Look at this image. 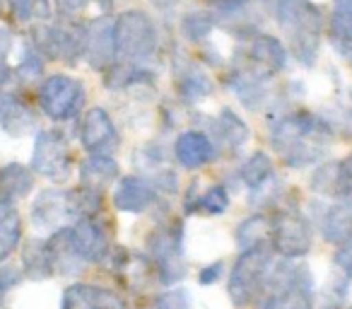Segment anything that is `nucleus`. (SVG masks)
Wrapping results in <instances>:
<instances>
[{"instance_id": "30", "label": "nucleus", "mask_w": 352, "mask_h": 309, "mask_svg": "<svg viewBox=\"0 0 352 309\" xmlns=\"http://www.w3.org/2000/svg\"><path fill=\"white\" fill-rule=\"evenodd\" d=\"M236 246L239 251L270 249V213H254L236 227Z\"/></svg>"}, {"instance_id": "26", "label": "nucleus", "mask_w": 352, "mask_h": 309, "mask_svg": "<svg viewBox=\"0 0 352 309\" xmlns=\"http://www.w3.org/2000/svg\"><path fill=\"white\" fill-rule=\"evenodd\" d=\"M36 187V179L32 167L20 162H10L0 169V198L3 201L17 203L27 198Z\"/></svg>"}, {"instance_id": "12", "label": "nucleus", "mask_w": 352, "mask_h": 309, "mask_svg": "<svg viewBox=\"0 0 352 309\" xmlns=\"http://www.w3.org/2000/svg\"><path fill=\"white\" fill-rule=\"evenodd\" d=\"M107 264L113 270L118 283L126 290H131V292H145L155 283H160L155 264L147 259V254H135V251H128L123 246H118V249L111 251Z\"/></svg>"}, {"instance_id": "42", "label": "nucleus", "mask_w": 352, "mask_h": 309, "mask_svg": "<svg viewBox=\"0 0 352 309\" xmlns=\"http://www.w3.org/2000/svg\"><path fill=\"white\" fill-rule=\"evenodd\" d=\"M99 6V10L102 12H109V10H113V6H116V0H94Z\"/></svg>"}, {"instance_id": "24", "label": "nucleus", "mask_w": 352, "mask_h": 309, "mask_svg": "<svg viewBox=\"0 0 352 309\" xmlns=\"http://www.w3.org/2000/svg\"><path fill=\"white\" fill-rule=\"evenodd\" d=\"M227 87L232 89V94H234L249 111H261V109L273 99L268 80L256 78V75L246 73V70H239V68H234L227 75Z\"/></svg>"}, {"instance_id": "39", "label": "nucleus", "mask_w": 352, "mask_h": 309, "mask_svg": "<svg viewBox=\"0 0 352 309\" xmlns=\"http://www.w3.org/2000/svg\"><path fill=\"white\" fill-rule=\"evenodd\" d=\"M54 6L60 15L68 17V20H73V17H78L80 12L87 8V0H54Z\"/></svg>"}, {"instance_id": "18", "label": "nucleus", "mask_w": 352, "mask_h": 309, "mask_svg": "<svg viewBox=\"0 0 352 309\" xmlns=\"http://www.w3.org/2000/svg\"><path fill=\"white\" fill-rule=\"evenodd\" d=\"M174 87L184 104H201L215 89V83L193 58H174Z\"/></svg>"}, {"instance_id": "15", "label": "nucleus", "mask_w": 352, "mask_h": 309, "mask_svg": "<svg viewBox=\"0 0 352 309\" xmlns=\"http://www.w3.org/2000/svg\"><path fill=\"white\" fill-rule=\"evenodd\" d=\"M157 196L160 193H157V189L147 179H142L140 174H128V177H121L116 182L111 193V203L118 213L142 215V213L155 206Z\"/></svg>"}, {"instance_id": "46", "label": "nucleus", "mask_w": 352, "mask_h": 309, "mask_svg": "<svg viewBox=\"0 0 352 309\" xmlns=\"http://www.w3.org/2000/svg\"><path fill=\"white\" fill-rule=\"evenodd\" d=\"M326 309H352V307H340V304H328Z\"/></svg>"}, {"instance_id": "47", "label": "nucleus", "mask_w": 352, "mask_h": 309, "mask_svg": "<svg viewBox=\"0 0 352 309\" xmlns=\"http://www.w3.org/2000/svg\"><path fill=\"white\" fill-rule=\"evenodd\" d=\"M0 309H8V304L3 302V297H0Z\"/></svg>"}, {"instance_id": "2", "label": "nucleus", "mask_w": 352, "mask_h": 309, "mask_svg": "<svg viewBox=\"0 0 352 309\" xmlns=\"http://www.w3.org/2000/svg\"><path fill=\"white\" fill-rule=\"evenodd\" d=\"M273 15L280 30L287 34L294 61L304 68H311L318 58V46H321V8L311 0H273Z\"/></svg>"}, {"instance_id": "19", "label": "nucleus", "mask_w": 352, "mask_h": 309, "mask_svg": "<svg viewBox=\"0 0 352 309\" xmlns=\"http://www.w3.org/2000/svg\"><path fill=\"white\" fill-rule=\"evenodd\" d=\"M275 309H314L316 288H314V275L309 266L294 261L289 268L287 280L275 295Z\"/></svg>"}, {"instance_id": "5", "label": "nucleus", "mask_w": 352, "mask_h": 309, "mask_svg": "<svg viewBox=\"0 0 352 309\" xmlns=\"http://www.w3.org/2000/svg\"><path fill=\"white\" fill-rule=\"evenodd\" d=\"M145 254L155 264L162 285H176L186 278V254H184L182 222H160L145 239Z\"/></svg>"}, {"instance_id": "11", "label": "nucleus", "mask_w": 352, "mask_h": 309, "mask_svg": "<svg viewBox=\"0 0 352 309\" xmlns=\"http://www.w3.org/2000/svg\"><path fill=\"white\" fill-rule=\"evenodd\" d=\"M78 136H80V145H82V150L87 152V155L113 158V152L121 147L116 123L109 116L107 109H102V107H92L82 114Z\"/></svg>"}, {"instance_id": "22", "label": "nucleus", "mask_w": 352, "mask_h": 309, "mask_svg": "<svg viewBox=\"0 0 352 309\" xmlns=\"http://www.w3.org/2000/svg\"><path fill=\"white\" fill-rule=\"evenodd\" d=\"M321 232L323 239L338 249L352 246V196L338 198L336 203L323 208Z\"/></svg>"}, {"instance_id": "38", "label": "nucleus", "mask_w": 352, "mask_h": 309, "mask_svg": "<svg viewBox=\"0 0 352 309\" xmlns=\"http://www.w3.org/2000/svg\"><path fill=\"white\" fill-rule=\"evenodd\" d=\"M20 283H22V270L12 268V266H0V297L6 292H10Z\"/></svg>"}, {"instance_id": "31", "label": "nucleus", "mask_w": 352, "mask_h": 309, "mask_svg": "<svg viewBox=\"0 0 352 309\" xmlns=\"http://www.w3.org/2000/svg\"><path fill=\"white\" fill-rule=\"evenodd\" d=\"M22 275L30 280H49L54 275L46 251V239L34 237L22 246Z\"/></svg>"}, {"instance_id": "36", "label": "nucleus", "mask_w": 352, "mask_h": 309, "mask_svg": "<svg viewBox=\"0 0 352 309\" xmlns=\"http://www.w3.org/2000/svg\"><path fill=\"white\" fill-rule=\"evenodd\" d=\"M150 309H193V297L184 288L164 290V292L155 295Z\"/></svg>"}, {"instance_id": "41", "label": "nucleus", "mask_w": 352, "mask_h": 309, "mask_svg": "<svg viewBox=\"0 0 352 309\" xmlns=\"http://www.w3.org/2000/svg\"><path fill=\"white\" fill-rule=\"evenodd\" d=\"M12 49V32L8 27H0V73L8 68V54Z\"/></svg>"}, {"instance_id": "44", "label": "nucleus", "mask_w": 352, "mask_h": 309, "mask_svg": "<svg viewBox=\"0 0 352 309\" xmlns=\"http://www.w3.org/2000/svg\"><path fill=\"white\" fill-rule=\"evenodd\" d=\"M261 309H275V299L270 297V299H265L263 304H261Z\"/></svg>"}, {"instance_id": "13", "label": "nucleus", "mask_w": 352, "mask_h": 309, "mask_svg": "<svg viewBox=\"0 0 352 309\" xmlns=\"http://www.w3.org/2000/svg\"><path fill=\"white\" fill-rule=\"evenodd\" d=\"M73 235H75V244H78L82 259L87 261V266L107 264V259L111 256L113 249H111L109 225L104 222L102 213L73 222Z\"/></svg>"}, {"instance_id": "37", "label": "nucleus", "mask_w": 352, "mask_h": 309, "mask_svg": "<svg viewBox=\"0 0 352 309\" xmlns=\"http://www.w3.org/2000/svg\"><path fill=\"white\" fill-rule=\"evenodd\" d=\"M352 196V152L347 158L336 160V201Z\"/></svg>"}, {"instance_id": "14", "label": "nucleus", "mask_w": 352, "mask_h": 309, "mask_svg": "<svg viewBox=\"0 0 352 309\" xmlns=\"http://www.w3.org/2000/svg\"><path fill=\"white\" fill-rule=\"evenodd\" d=\"M82 58L92 70H109L116 63V44H113V20L97 17L85 25Z\"/></svg>"}, {"instance_id": "20", "label": "nucleus", "mask_w": 352, "mask_h": 309, "mask_svg": "<svg viewBox=\"0 0 352 309\" xmlns=\"http://www.w3.org/2000/svg\"><path fill=\"white\" fill-rule=\"evenodd\" d=\"M174 160L184 169H201L217 160V145L206 131H184L174 140Z\"/></svg>"}, {"instance_id": "17", "label": "nucleus", "mask_w": 352, "mask_h": 309, "mask_svg": "<svg viewBox=\"0 0 352 309\" xmlns=\"http://www.w3.org/2000/svg\"><path fill=\"white\" fill-rule=\"evenodd\" d=\"M68 220H73L68 191L46 189L32 203V225L39 232H56L60 227H65Z\"/></svg>"}, {"instance_id": "35", "label": "nucleus", "mask_w": 352, "mask_h": 309, "mask_svg": "<svg viewBox=\"0 0 352 309\" xmlns=\"http://www.w3.org/2000/svg\"><path fill=\"white\" fill-rule=\"evenodd\" d=\"M10 6L12 15L17 22H34L41 17L46 20V8H49V0H6Z\"/></svg>"}, {"instance_id": "25", "label": "nucleus", "mask_w": 352, "mask_h": 309, "mask_svg": "<svg viewBox=\"0 0 352 309\" xmlns=\"http://www.w3.org/2000/svg\"><path fill=\"white\" fill-rule=\"evenodd\" d=\"M118 174H121V167H118V162L113 158L87 155V158L80 162V187L104 196V191L121 179Z\"/></svg>"}, {"instance_id": "1", "label": "nucleus", "mask_w": 352, "mask_h": 309, "mask_svg": "<svg viewBox=\"0 0 352 309\" xmlns=\"http://www.w3.org/2000/svg\"><path fill=\"white\" fill-rule=\"evenodd\" d=\"M333 126L311 111H289L275 116L268 128V140L287 167L307 169L318 164L333 147Z\"/></svg>"}, {"instance_id": "6", "label": "nucleus", "mask_w": 352, "mask_h": 309, "mask_svg": "<svg viewBox=\"0 0 352 309\" xmlns=\"http://www.w3.org/2000/svg\"><path fill=\"white\" fill-rule=\"evenodd\" d=\"M30 44L39 51L41 58L75 63L78 58H82L85 25H78L68 17H60L56 22L41 20L32 27Z\"/></svg>"}, {"instance_id": "3", "label": "nucleus", "mask_w": 352, "mask_h": 309, "mask_svg": "<svg viewBox=\"0 0 352 309\" xmlns=\"http://www.w3.org/2000/svg\"><path fill=\"white\" fill-rule=\"evenodd\" d=\"M273 264V251L268 246L241 251L239 259L232 266L230 283H227V292H230V299L236 309H246L251 304H258L261 299H265Z\"/></svg>"}, {"instance_id": "4", "label": "nucleus", "mask_w": 352, "mask_h": 309, "mask_svg": "<svg viewBox=\"0 0 352 309\" xmlns=\"http://www.w3.org/2000/svg\"><path fill=\"white\" fill-rule=\"evenodd\" d=\"M113 44H116V58L121 63L145 65L157 56L160 34L157 25L147 12L126 10L113 20Z\"/></svg>"}, {"instance_id": "27", "label": "nucleus", "mask_w": 352, "mask_h": 309, "mask_svg": "<svg viewBox=\"0 0 352 309\" xmlns=\"http://www.w3.org/2000/svg\"><path fill=\"white\" fill-rule=\"evenodd\" d=\"M22 242V215L15 203L0 198V264H6Z\"/></svg>"}, {"instance_id": "29", "label": "nucleus", "mask_w": 352, "mask_h": 309, "mask_svg": "<svg viewBox=\"0 0 352 309\" xmlns=\"http://www.w3.org/2000/svg\"><path fill=\"white\" fill-rule=\"evenodd\" d=\"M328 39L336 54L352 65V10L345 6H333L328 17Z\"/></svg>"}, {"instance_id": "8", "label": "nucleus", "mask_w": 352, "mask_h": 309, "mask_svg": "<svg viewBox=\"0 0 352 309\" xmlns=\"http://www.w3.org/2000/svg\"><path fill=\"white\" fill-rule=\"evenodd\" d=\"M85 85L78 78L65 73H54L39 87V107L51 121L65 123L80 116L85 107Z\"/></svg>"}, {"instance_id": "34", "label": "nucleus", "mask_w": 352, "mask_h": 309, "mask_svg": "<svg viewBox=\"0 0 352 309\" xmlns=\"http://www.w3.org/2000/svg\"><path fill=\"white\" fill-rule=\"evenodd\" d=\"M41 73H44V61H41V54L32 44H27L20 65H17V70H15L17 83L22 85V83H32V80H39Z\"/></svg>"}, {"instance_id": "23", "label": "nucleus", "mask_w": 352, "mask_h": 309, "mask_svg": "<svg viewBox=\"0 0 352 309\" xmlns=\"http://www.w3.org/2000/svg\"><path fill=\"white\" fill-rule=\"evenodd\" d=\"M210 131H212V136L210 133H208V136L212 138V142L217 145V150L222 147V150L232 152V155L239 152L251 138V131H249V126H246V121L230 107H225L220 111V116L212 118Z\"/></svg>"}, {"instance_id": "9", "label": "nucleus", "mask_w": 352, "mask_h": 309, "mask_svg": "<svg viewBox=\"0 0 352 309\" xmlns=\"http://www.w3.org/2000/svg\"><path fill=\"white\" fill-rule=\"evenodd\" d=\"M32 172L51 182H65L73 172V155L60 131L39 128L32 150Z\"/></svg>"}, {"instance_id": "21", "label": "nucleus", "mask_w": 352, "mask_h": 309, "mask_svg": "<svg viewBox=\"0 0 352 309\" xmlns=\"http://www.w3.org/2000/svg\"><path fill=\"white\" fill-rule=\"evenodd\" d=\"M60 309H128L123 297L113 290L89 283H75L63 292Z\"/></svg>"}, {"instance_id": "40", "label": "nucleus", "mask_w": 352, "mask_h": 309, "mask_svg": "<svg viewBox=\"0 0 352 309\" xmlns=\"http://www.w3.org/2000/svg\"><path fill=\"white\" fill-rule=\"evenodd\" d=\"M225 275V264L222 261H215V264H208L206 268L198 273V283L201 285H212Z\"/></svg>"}, {"instance_id": "45", "label": "nucleus", "mask_w": 352, "mask_h": 309, "mask_svg": "<svg viewBox=\"0 0 352 309\" xmlns=\"http://www.w3.org/2000/svg\"><path fill=\"white\" fill-rule=\"evenodd\" d=\"M210 6H215V8H220V6H225V3H232V0H208Z\"/></svg>"}, {"instance_id": "10", "label": "nucleus", "mask_w": 352, "mask_h": 309, "mask_svg": "<svg viewBox=\"0 0 352 309\" xmlns=\"http://www.w3.org/2000/svg\"><path fill=\"white\" fill-rule=\"evenodd\" d=\"M287 51H285L283 41L278 36L270 34H254L246 39V44L236 51V63L234 68L246 70V73L256 75V78L270 80L278 75L280 70L287 65Z\"/></svg>"}, {"instance_id": "32", "label": "nucleus", "mask_w": 352, "mask_h": 309, "mask_svg": "<svg viewBox=\"0 0 352 309\" xmlns=\"http://www.w3.org/2000/svg\"><path fill=\"white\" fill-rule=\"evenodd\" d=\"M236 177H239V182L244 184L249 191H256V189L265 187V184L275 179V164H273V160H270V155L258 150V152H254L251 158L244 160V164L239 167Z\"/></svg>"}, {"instance_id": "16", "label": "nucleus", "mask_w": 352, "mask_h": 309, "mask_svg": "<svg viewBox=\"0 0 352 309\" xmlns=\"http://www.w3.org/2000/svg\"><path fill=\"white\" fill-rule=\"evenodd\" d=\"M46 251H49L51 270L54 275H80L87 268V261L82 259L78 244H75L73 225H65L60 230L51 232V237L46 239Z\"/></svg>"}, {"instance_id": "7", "label": "nucleus", "mask_w": 352, "mask_h": 309, "mask_svg": "<svg viewBox=\"0 0 352 309\" xmlns=\"http://www.w3.org/2000/svg\"><path fill=\"white\" fill-rule=\"evenodd\" d=\"M311 222L297 208H280L270 213V251L280 259L299 261L311 251Z\"/></svg>"}, {"instance_id": "28", "label": "nucleus", "mask_w": 352, "mask_h": 309, "mask_svg": "<svg viewBox=\"0 0 352 309\" xmlns=\"http://www.w3.org/2000/svg\"><path fill=\"white\" fill-rule=\"evenodd\" d=\"M230 208V191L222 184H215V187H208L203 193L196 196V184H191L188 189V196L184 201V211L188 215L193 213H203V215H222V213Z\"/></svg>"}, {"instance_id": "43", "label": "nucleus", "mask_w": 352, "mask_h": 309, "mask_svg": "<svg viewBox=\"0 0 352 309\" xmlns=\"http://www.w3.org/2000/svg\"><path fill=\"white\" fill-rule=\"evenodd\" d=\"M155 6H160V8H171V6H176L179 0H152Z\"/></svg>"}, {"instance_id": "33", "label": "nucleus", "mask_w": 352, "mask_h": 309, "mask_svg": "<svg viewBox=\"0 0 352 309\" xmlns=\"http://www.w3.org/2000/svg\"><path fill=\"white\" fill-rule=\"evenodd\" d=\"M215 30V15L206 10H191L182 22V34L193 44H201Z\"/></svg>"}, {"instance_id": "48", "label": "nucleus", "mask_w": 352, "mask_h": 309, "mask_svg": "<svg viewBox=\"0 0 352 309\" xmlns=\"http://www.w3.org/2000/svg\"><path fill=\"white\" fill-rule=\"evenodd\" d=\"M3 6H6V0H0V15H3Z\"/></svg>"}]
</instances>
